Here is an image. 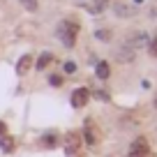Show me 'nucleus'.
Masks as SVG:
<instances>
[{"label":"nucleus","instance_id":"7ed1b4c3","mask_svg":"<svg viewBox=\"0 0 157 157\" xmlns=\"http://www.w3.org/2000/svg\"><path fill=\"white\" fill-rule=\"evenodd\" d=\"M88 99H90L88 88H76V90L72 93V106H74V109H81V106H86V104H88Z\"/></svg>","mask_w":157,"mask_h":157},{"label":"nucleus","instance_id":"a211bd4d","mask_svg":"<svg viewBox=\"0 0 157 157\" xmlns=\"http://www.w3.org/2000/svg\"><path fill=\"white\" fill-rule=\"evenodd\" d=\"M95 97H97V99H104V102H106L109 95H106V93H102V90H97V93H95Z\"/></svg>","mask_w":157,"mask_h":157},{"label":"nucleus","instance_id":"4be33fe9","mask_svg":"<svg viewBox=\"0 0 157 157\" xmlns=\"http://www.w3.org/2000/svg\"><path fill=\"white\" fill-rule=\"evenodd\" d=\"M134 2H143V0H134Z\"/></svg>","mask_w":157,"mask_h":157},{"label":"nucleus","instance_id":"9d476101","mask_svg":"<svg viewBox=\"0 0 157 157\" xmlns=\"http://www.w3.org/2000/svg\"><path fill=\"white\" fill-rule=\"evenodd\" d=\"M113 12H116L118 16H134V10L129 5H123V2H116V5H113Z\"/></svg>","mask_w":157,"mask_h":157},{"label":"nucleus","instance_id":"aec40b11","mask_svg":"<svg viewBox=\"0 0 157 157\" xmlns=\"http://www.w3.org/2000/svg\"><path fill=\"white\" fill-rule=\"evenodd\" d=\"M51 83H53V86H60V83H63V78H60V76H51Z\"/></svg>","mask_w":157,"mask_h":157},{"label":"nucleus","instance_id":"6e6552de","mask_svg":"<svg viewBox=\"0 0 157 157\" xmlns=\"http://www.w3.org/2000/svg\"><path fill=\"white\" fill-rule=\"evenodd\" d=\"M116 60L118 63H129V60H134V49H129V46L118 49L116 51Z\"/></svg>","mask_w":157,"mask_h":157},{"label":"nucleus","instance_id":"20e7f679","mask_svg":"<svg viewBox=\"0 0 157 157\" xmlns=\"http://www.w3.org/2000/svg\"><path fill=\"white\" fill-rule=\"evenodd\" d=\"M146 155H148V141L141 136V139H136V141L132 143L127 157H146Z\"/></svg>","mask_w":157,"mask_h":157},{"label":"nucleus","instance_id":"4468645a","mask_svg":"<svg viewBox=\"0 0 157 157\" xmlns=\"http://www.w3.org/2000/svg\"><path fill=\"white\" fill-rule=\"evenodd\" d=\"M19 2H21L28 12H35V10H37V0H19Z\"/></svg>","mask_w":157,"mask_h":157},{"label":"nucleus","instance_id":"39448f33","mask_svg":"<svg viewBox=\"0 0 157 157\" xmlns=\"http://www.w3.org/2000/svg\"><path fill=\"white\" fill-rule=\"evenodd\" d=\"M148 42V35L143 33V30H136V33H132L127 39H125V46H129V49H136V46L146 44Z\"/></svg>","mask_w":157,"mask_h":157},{"label":"nucleus","instance_id":"f3484780","mask_svg":"<svg viewBox=\"0 0 157 157\" xmlns=\"http://www.w3.org/2000/svg\"><path fill=\"white\" fill-rule=\"evenodd\" d=\"M65 72H67V74H74V72H76V63H72V60H69V63H65Z\"/></svg>","mask_w":157,"mask_h":157},{"label":"nucleus","instance_id":"ddd939ff","mask_svg":"<svg viewBox=\"0 0 157 157\" xmlns=\"http://www.w3.org/2000/svg\"><path fill=\"white\" fill-rule=\"evenodd\" d=\"M53 60V56L49 53V51H44V53L39 56V60H37V69H46V65Z\"/></svg>","mask_w":157,"mask_h":157},{"label":"nucleus","instance_id":"6ab92c4d","mask_svg":"<svg viewBox=\"0 0 157 157\" xmlns=\"http://www.w3.org/2000/svg\"><path fill=\"white\" fill-rule=\"evenodd\" d=\"M150 53H152V56H157V37H155V42L150 44Z\"/></svg>","mask_w":157,"mask_h":157},{"label":"nucleus","instance_id":"1a4fd4ad","mask_svg":"<svg viewBox=\"0 0 157 157\" xmlns=\"http://www.w3.org/2000/svg\"><path fill=\"white\" fill-rule=\"evenodd\" d=\"M106 5H109L106 0H95V2H90V5H88V12L97 16V14H102V12L106 10Z\"/></svg>","mask_w":157,"mask_h":157},{"label":"nucleus","instance_id":"f257e3e1","mask_svg":"<svg viewBox=\"0 0 157 157\" xmlns=\"http://www.w3.org/2000/svg\"><path fill=\"white\" fill-rule=\"evenodd\" d=\"M76 35H78V23H74V21H60L58 23V37L67 49L76 44Z\"/></svg>","mask_w":157,"mask_h":157},{"label":"nucleus","instance_id":"412c9836","mask_svg":"<svg viewBox=\"0 0 157 157\" xmlns=\"http://www.w3.org/2000/svg\"><path fill=\"white\" fill-rule=\"evenodd\" d=\"M5 132H7V125L2 123V120H0V136H2V134H5Z\"/></svg>","mask_w":157,"mask_h":157},{"label":"nucleus","instance_id":"f03ea898","mask_svg":"<svg viewBox=\"0 0 157 157\" xmlns=\"http://www.w3.org/2000/svg\"><path fill=\"white\" fill-rule=\"evenodd\" d=\"M83 141L88 143V146H97L99 141H102V132H99V127L95 123H86L83 125Z\"/></svg>","mask_w":157,"mask_h":157},{"label":"nucleus","instance_id":"423d86ee","mask_svg":"<svg viewBox=\"0 0 157 157\" xmlns=\"http://www.w3.org/2000/svg\"><path fill=\"white\" fill-rule=\"evenodd\" d=\"M78 148H81V136H78V134H74V132H69L67 139H65V150H67L69 155H76Z\"/></svg>","mask_w":157,"mask_h":157},{"label":"nucleus","instance_id":"5701e85b","mask_svg":"<svg viewBox=\"0 0 157 157\" xmlns=\"http://www.w3.org/2000/svg\"><path fill=\"white\" fill-rule=\"evenodd\" d=\"M155 106H157V99H155Z\"/></svg>","mask_w":157,"mask_h":157},{"label":"nucleus","instance_id":"f8f14e48","mask_svg":"<svg viewBox=\"0 0 157 157\" xmlns=\"http://www.w3.org/2000/svg\"><path fill=\"white\" fill-rule=\"evenodd\" d=\"M95 74H97V78H109V65L106 63H97V67H95Z\"/></svg>","mask_w":157,"mask_h":157},{"label":"nucleus","instance_id":"2eb2a0df","mask_svg":"<svg viewBox=\"0 0 157 157\" xmlns=\"http://www.w3.org/2000/svg\"><path fill=\"white\" fill-rule=\"evenodd\" d=\"M95 37H97L99 42H109V39H111V33H109V30H97Z\"/></svg>","mask_w":157,"mask_h":157},{"label":"nucleus","instance_id":"0eeeda50","mask_svg":"<svg viewBox=\"0 0 157 157\" xmlns=\"http://www.w3.org/2000/svg\"><path fill=\"white\" fill-rule=\"evenodd\" d=\"M30 65H33V56H30V53H25L23 58H21L19 63H16V74H19V76H23V74H28Z\"/></svg>","mask_w":157,"mask_h":157},{"label":"nucleus","instance_id":"9b49d317","mask_svg":"<svg viewBox=\"0 0 157 157\" xmlns=\"http://www.w3.org/2000/svg\"><path fill=\"white\" fill-rule=\"evenodd\" d=\"M0 150L2 152H12L14 150V139H10V136L2 134V136H0Z\"/></svg>","mask_w":157,"mask_h":157},{"label":"nucleus","instance_id":"dca6fc26","mask_svg":"<svg viewBox=\"0 0 157 157\" xmlns=\"http://www.w3.org/2000/svg\"><path fill=\"white\" fill-rule=\"evenodd\" d=\"M42 143H44L46 148H53L56 146V136H44V139H42Z\"/></svg>","mask_w":157,"mask_h":157}]
</instances>
